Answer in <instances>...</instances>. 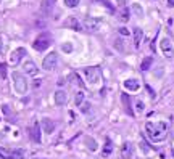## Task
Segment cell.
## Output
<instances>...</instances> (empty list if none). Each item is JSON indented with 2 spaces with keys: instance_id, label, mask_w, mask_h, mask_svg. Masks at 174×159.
Returning <instances> with one entry per match:
<instances>
[{
  "instance_id": "ffe728a7",
  "label": "cell",
  "mask_w": 174,
  "mask_h": 159,
  "mask_svg": "<svg viewBox=\"0 0 174 159\" xmlns=\"http://www.w3.org/2000/svg\"><path fill=\"white\" fill-rule=\"evenodd\" d=\"M0 159H11V149L0 148Z\"/></svg>"
},
{
  "instance_id": "44dd1931",
  "label": "cell",
  "mask_w": 174,
  "mask_h": 159,
  "mask_svg": "<svg viewBox=\"0 0 174 159\" xmlns=\"http://www.w3.org/2000/svg\"><path fill=\"white\" fill-rule=\"evenodd\" d=\"M11 159H24V151H23V149H15V151H11Z\"/></svg>"
},
{
  "instance_id": "cb8c5ba5",
  "label": "cell",
  "mask_w": 174,
  "mask_h": 159,
  "mask_svg": "<svg viewBox=\"0 0 174 159\" xmlns=\"http://www.w3.org/2000/svg\"><path fill=\"white\" fill-rule=\"evenodd\" d=\"M132 11L136 15H139V16H143V10H142V7H140L139 3H134L132 5Z\"/></svg>"
},
{
  "instance_id": "4fadbf2b",
  "label": "cell",
  "mask_w": 174,
  "mask_h": 159,
  "mask_svg": "<svg viewBox=\"0 0 174 159\" xmlns=\"http://www.w3.org/2000/svg\"><path fill=\"white\" fill-rule=\"evenodd\" d=\"M124 88L131 90V92H137L140 88V84L137 79H127V80H124Z\"/></svg>"
},
{
  "instance_id": "5b68a950",
  "label": "cell",
  "mask_w": 174,
  "mask_h": 159,
  "mask_svg": "<svg viewBox=\"0 0 174 159\" xmlns=\"http://www.w3.org/2000/svg\"><path fill=\"white\" fill-rule=\"evenodd\" d=\"M81 28H82L84 31H87V32H95L98 28H100V21H98L97 18L87 16V18H84L82 26H81Z\"/></svg>"
},
{
  "instance_id": "9a60e30c",
  "label": "cell",
  "mask_w": 174,
  "mask_h": 159,
  "mask_svg": "<svg viewBox=\"0 0 174 159\" xmlns=\"http://www.w3.org/2000/svg\"><path fill=\"white\" fill-rule=\"evenodd\" d=\"M142 39H143L142 29L136 28V29H134V45H136V48H139V47H140V44H142Z\"/></svg>"
},
{
  "instance_id": "1f68e13d",
  "label": "cell",
  "mask_w": 174,
  "mask_h": 159,
  "mask_svg": "<svg viewBox=\"0 0 174 159\" xmlns=\"http://www.w3.org/2000/svg\"><path fill=\"white\" fill-rule=\"evenodd\" d=\"M63 50L65 52H71V45H63Z\"/></svg>"
},
{
  "instance_id": "8992f818",
  "label": "cell",
  "mask_w": 174,
  "mask_h": 159,
  "mask_svg": "<svg viewBox=\"0 0 174 159\" xmlns=\"http://www.w3.org/2000/svg\"><path fill=\"white\" fill-rule=\"evenodd\" d=\"M56 63H58V56H56L55 52H52V53H49V55L44 58V61H42V68H44L45 71H53V69H55V66H56Z\"/></svg>"
},
{
  "instance_id": "5bb4252c",
  "label": "cell",
  "mask_w": 174,
  "mask_h": 159,
  "mask_svg": "<svg viewBox=\"0 0 174 159\" xmlns=\"http://www.w3.org/2000/svg\"><path fill=\"white\" fill-rule=\"evenodd\" d=\"M131 154H132V145L127 142V143H124L122 148H121V158L122 159H129V158H131Z\"/></svg>"
},
{
  "instance_id": "ba28073f",
  "label": "cell",
  "mask_w": 174,
  "mask_h": 159,
  "mask_svg": "<svg viewBox=\"0 0 174 159\" xmlns=\"http://www.w3.org/2000/svg\"><path fill=\"white\" fill-rule=\"evenodd\" d=\"M29 137H31L32 142L40 143L42 137H40V124H39V122H32V124L29 125Z\"/></svg>"
},
{
  "instance_id": "836d02e7",
  "label": "cell",
  "mask_w": 174,
  "mask_h": 159,
  "mask_svg": "<svg viewBox=\"0 0 174 159\" xmlns=\"http://www.w3.org/2000/svg\"><path fill=\"white\" fill-rule=\"evenodd\" d=\"M168 5H169V7H174V0H168Z\"/></svg>"
},
{
  "instance_id": "d6a6232c",
  "label": "cell",
  "mask_w": 174,
  "mask_h": 159,
  "mask_svg": "<svg viewBox=\"0 0 174 159\" xmlns=\"http://www.w3.org/2000/svg\"><path fill=\"white\" fill-rule=\"evenodd\" d=\"M116 3L121 5V7H124V5H126V0H116Z\"/></svg>"
},
{
  "instance_id": "4316f807",
  "label": "cell",
  "mask_w": 174,
  "mask_h": 159,
  "mask_svg": "<svg viewBox=\"0 0 174 159\" xmlns=\"http://www.w3.org/2000/svg\"><path fill=\"white\" fill-rule=\"evenodd\" d=\"M90 103H84V104H81V113H84V114H89L90 113Z\"/></svg>"
},
{
  "instance_id": "603a6c76",
  "label": "cell",
  "mask_w": 174,
  "mask_h": 159,
  "mask_svg": "<svg viewBox=\"0 0 174 159\" xmlns=\"http://www.w3.org/2000/svg\"><path fill=\"white\" fill-rule=\"evenodd\" d=\"M111 151H113L111 142H110V140H106V143H105V148H103V156H108Z\"/></svg>"
},
{
  "instance_id": "2e32d148",
  "label": "cell",
  "mask_w": 174,
  "mask_h": 159,
  "mask_svg": "<svg viewBox=\"0 0 174 159\" xmlns=\"http://www.w3.org/2000/svg\"><path fill=\"white\" fill-rule=\"evenodd\" d=\"M121 101H122V104H124L126 111H127L129 114L132 116L134 113H132V109H131V101H129V95H127V93H122V95H121Z\"/></svg>"
},
{
  "instance_id": "7402d4cb",
  "label": "cell",
  "mask_w": 174,
  "mask_h": 159,
  "mask_svg": "<svg viewBox=\"0 0 174 159\" xmlns=\"http://www.w3.org/2000/svg\"><path fill=\"white\" fill-rule=\"evenodd\" d=\"M68 26H71V28H74V29H76V31H81V29H82V28H81V24H79V23H77V19H76V18H71V19L68 21Z\"/></svg>"
},
{
  "instance_id": "6da1fadb",
  "label": "cell",
  "mask_w": 174,
  "mask_h": 159,
  "mask_svg": "<svg viewBox=\"0 0 174 159\" xmlns=\"http://www.w3.org/2000/svg\"><path fill=\"white\" fill-rule=\"evenodd\" d=\"M145 132L152 142H163L168 133V124L166 122H147Z\"/></svg>"
},
{
  "instance_id": "9c48e42d",
  "label": "cell",
  "mask_w": 174,
  "mask_h": 159,
  "mask_svg": "<svg viewBox=\"0 0 174 159\" xmlns=\"http://www.w3.org/2000/svg\"><path fill=\"white\" fill-rule=\"evenodd\" d=\"M53 100L58 106H63V104H66L68 101V93L66 92H63V90H56L55 95H53Z\"/></svg>"
},
{
  "instance_id": "7a4b0ae2",
  "label": "cell",
  "mask_w": 174,
  "mask_h": 159,
  "mask_svg": "<svg viewBox=\"0 0 174 159\" xmlns=\"http://www.w3.org/2000/svg\"><path fill=\"white\" fill-rule=\"evenodd\" d=\"M11 77H13V87L16 90V93L24 95L28 92V80H26V77L21 73H16V71L11 74Z\"/></svg>"
},
{
  "instance_id": "30bf717a",
  "label": "cell",
  "mask_w": 174,
  "mask_h": 159,
  "mask_svg": "<svg viewBox=\"0 0 174 159\" xmlns=\"http://www.w3.org/2000/svg\"><path fill=\"white\" fill-rule=\"evenodd\" d=\"M26 55V50L24 48H16L13 53L10 55V64H18L21 61V58Z\"/></svg>"
},
{
  "instance_id": "277c9868",
  "label": "cell",
  "mask_w": 174,
  "mask_h": 159,
  "mask_svg": "<svg viewBox=\"0 0 174 159\" xmlns=\"http://www.w3.org/2000/svg\"><path fill=\"white\" fill-rule=\"evenodd\" d=\"M160 50H161V53H163V56H166L168 59H171L174 56V47L168 37H163L160 40Z\"/></svg>"
},
{
  "instance_id": "52a82bcc",
  "label": "cell",
  "mask_w": 174,
  "mask_h": 159,
  "mask_svg": "<svg viewBox=\"0 0 174 159\" xmlns=\"http://www.w3.org/2000/svg\"><path fill=\"white\" fill-rule=\"evenodd\" d=\"M32 47H34L37 52H44V50H47L50 47V39L47 37V35H40V37H37L34 40Z\"/></svg>"
},
{
  "instance_id": "f1b7e54d",
  "label": "cell",
  "mask_w": 174,
  "mask_h": 159,
  "mask_svg": "<svg viewBox=\"0 0 174 159\" xmlns=\"http://www.w3.org/2000/svg\"><path fill=\"white\" fill-rule=\"evenodd\" d=\"M119 19L127 21V19H129V11H127V10H124V11H122V15H121V18H119Z\"/></svg>"
},
{
  "instance_id": "83f0119b",
  "label": "cell",
  "mask_w": 174,
  "mask_h": 159,
  "mask_svg": "<svg viewBox=\"0 0 174 159\" xmlns=\"http://www.w3.org/2000/svg\"><path fill=\"white\" fill-rule=\"evenodd\" d=\"M136 109L137 111H139V113H142V111H143V103H142V101H137V103H136Z\"/></svg>"
},
{
  "instance_id": "ac0fdd59",
  "label": "cell",
  "mask_w": 174,
  "mask_h": 159,
  "mask_svg": "<svg viewBox=\"0 0 174 159\" xmlns=\"http://www.w3.org/2000/svg\"><path fill=\"white\" fill-rule=\"evenodd\" d=\"M84 142H86V146L89 149H90V151H95V149H97V142H95L94 138H90V137H86V138H84Z\"/></svg>"
},
{
  "instance_id": "d4e9b609",
  "label": "cell",
  "mask_w": 174,
  "mask_h": 159,
  "mask_svg": "<svg viewBox=\"0 0 174 159\" xmlns=\"http://www.w3.org/2000/svg\"><path fill=\"white\" fill-rule=\"evenodd\" d=\"M79 2L81 0H65V5H66L68 8H74V7L79 5Z\"/></svg>"
},
{
  "instance_id": "484cf974",
  "label": "cell",
  "mask_w": 174,
  "mask_h": 159,
  "mask_svg": "<svg viewBox=\"0 0 174 159\" xmlns=\"http://www.w3.org/2000/svg\"><path fill=\"white\" fill-rule=\"evenodd\" d=\"M76 104L77 106H81V104H82V101H84V92H77L76 93Z\"/></svg>"
},
{
  "instance_id": "e0dca14e",
  "label": "cell",
  "mask_w": 174,
  "mask_h": 159,
  "mask_svg": "<svg viewBox=\"0 0 174 159\" xmlns=\"http://www.w3.org/2000/svg\"><path fill=\"white\" fill-rule=\"evenodd\" d=\"M152 63H153V58H152V56H145L143 61H142V64H140V69H142V71H148L150 66H152Z\"/></svg>"
},
{
  "instance_id": "e575fe53",
  "label": "cell",
  "mask_w": 174,
  "mask_h": 159,
  "mask_svg": "<svg viewBox=\"0 0 174 159\" xmlns=\"http://www.w3.org/2000/svg\"><path fill=\"white\" fill-rule=\"evenodd\" d=\"M2 47H3V44H2V40H0V53H2Z\"/></svg>"
},
{
  "instance_id": "3957f363",
  "label": "cell",
  "mask_w": 174,
  "mask_h": 159,
  "mask_svg": "<svg viewBox=\"0 0 174 159\" xmlns=\"http://www.w3.org/2000/svg\"><path fill=\"white\" fill-rule=\"evenodd\" d=\"M84 76H86L87 82L92 84V85H97L102 80V74H100L98 68H86V69H84Z\"/></svg>"
},
{
  "instance_id": "4dcf8cb0",
  "label": "cell",
  "mask_w": 174,
  "mask_h": 159,
  "mask_svg": "<svg viewBox=\"0 0 174 159\" xmlns=\"http://www.w3.org/2000/svg\"><path fill=\"white\" fill-rule=\"evenodd\" d=\"M5 69H7V66H5V64H0V76L5 77Z\"/></svg>"
},
{
  "instance_id": "7c38bea8",
  "label": "cell",
  "mask_w": 174,
  "mask_h": 159,
  "mask_svg": "<svg viewBox=\"0 0 174 159\" xmlns=\"http://www.w3.org/2000/svg\"><path fill=\"white\" fill-rule=\"evenodd\" d=\"M42 130L45 132V133H52V132L55 130V122L49 118L42 119Z\"/></svg>"
},
{
  "instance_id": "d6986e66",
  "label": "cell",
  "mask_w": 174,
  "mask_h": 159,
  "mask_svg": "<svg viewBox=\"0 0 174 159\" xmlns=\"http://www.w3.org/2000/svg\"><path fill=\"white\" fill-rule=\"evenodd\" d=\"M55 2H56V0H42V10H44V11H49L50 8L55 5Z\"/></svg>"
},
{
  "instance_id": "f546056e",
  "label": "cell",
  "mask_w": 174,
  "mask_h": 159,
  "mask_svg": "<svg viewBox=\"0 0 174 159\" xmlns=\"http://www.w3.org/2000/svg\"><path fill=\"white\" fill-rule=\"evenodd\" d=\"M119 34L121 35H129V31L126 28H119Z\"/></svg>"
},
{
  "instance_id": "8fae6325",
  "label": "cell",
  "mask_w": 174,
  "mask_h": 159,
  "mask_svg": "<svg viewBox=\"0 0 174 159\" xmlns=\"http://www.w3.org/2000/svg\"><path fill=\"white\" fill-rule=\"evenodd\" d=\"M23 69H24L26 74H29V76H37L39 74V69H37V66H35L34 61H26L24 64H23Z\"/></svg>"
}]
</instances>
